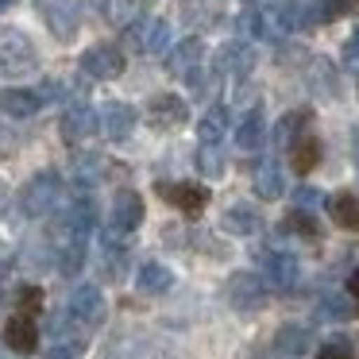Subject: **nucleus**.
Segmentation results:
<instances>
[{"label":"nucleus","mask_w":359,"mask_h":359,"mask_svg":"<svg viewBox=\"0 0 359 359\" xmlns=\"http://www.w3.org/2000/svg\"><path fill=\"white\" fill-rule=\"evenodd\" d=\"M355 39H359V32H355Z\"/></svg>","instance_id":"obj_49"},{"label":"nucleus","mask_w":359,"mask_h":359,"mask_svg":"<svg viewBox=\"0 0 359 359\" xmlns=\"http://www.w3.org/2000/svg\"><path fill=\"white\" fill-rule=\"evenodd\" d=\"M201 66H209V62H205V43L197 39V35L174 43V47L166 50V70H170L174 78H182V81H189Z\"/></svg>","instance_id":"obj_11"},{"label":"nucleus","mask_w":359,"mask_h":359,"mask_svg":"<svg viewBox=\"0 0 359 359\" xmlns=\"http://www.w3.org/2000/svg\"><path fill=\"white\" fill-rule=\"evenodd\" d=\"M39 66V55H35V43L27 39L20 27H0V78H24Z\"/></svg>","instance_id":"obj_2"},{"label":"nucleus","mask_w":359,"mask_h":359,"mask_svg":"<svg viewBox=\"0 0 359 359\" xmlns=\"http://www.w3.org/2000/svg\"><path fill=\"white\" fill-rule=\"evenodd\" d=\"M143 120L155 132H178L182 124H189V104L178 93H155L143 104Z\"/></svg>","instance_id":"obj_5"},{"label":"nucleus","mask_w":359,"mask_h":359,"mask_svg":"<svg viewBox=\"0 0 359 359\" xmlns=\"http://www.w3.org/2000/svg\"><path fill=\"white\" fill-rule=\"evenodd\" d=\"M328 217H332L340 228L355 232L359 228V197L355 194H336L332 201H328Z\"/></svg>","instance_id":"obj_30"},{"label":"nucleus","mask_w":359,"mask_h":359,"mask_svg":"<svg viewBox=\"0 0 359 359\" xmlns=\"http://www.w3.org/2000/svg\"><path fill=\"white\" fill-rule=\"evenodd\" d=\"M259 259H263V274H259V278H263L266 286L282 290V294L297 286V274H302L297 255H290V251H266V255H259Z\"/></svg>","instance_id":"obj_13"},{"label":"nucleus","mask_w":359,"mask_h":359,"mask_svg":"<svg viewBox=\"0 0 359 359\" xmlns=\"http://www.w3.org/2000/svg\"><path fill=\"white\" fill-rule=\"evenodd\" d=\"M282 232H297V236H317L320 224L309 209H290L286 220H282Z\"/></svg>","instance_id":"obj_35"},{"label":"nucleus","mask_w":359,"mask_h":359,"mask_svg":"<svg viewBox=\"0 0 359 359\" xmlns=\"http://www.w3.org/2000/svg\"><path fill=\"white\" fill-rule=\"evenodd\" d=\"M232 135H236V147H240V151H259V147H263V143H266V116H263V109L240 112V116H236Z\"/></svg>","instance_id":"obj_18"},{"label":"nucleus","mask_w":359,"mask_h":359,"mask_svg":"<svg viewBox=\"0 0 359 359\" xmlns=\"http://www.w3.org/2000/svg\"><path fill=\"white\" fill-rule=\"evenodd\" d=\"M39 16L47 20L58 43H70L78 32V4L74 0H39Z\"/></svg>","instance_id":"obj_14"},{"label":"nucleus","mask_w":359,"mask_h":359,"mask_svg":"<svg viewBox=\"0 0 359 359\" xmlns=\"http://www.w3.org/2000/svg\"><path fill=\"white\" fill-rule=\"evenodd\" d=\"M8 205H12V189H8V182L0 178V220L8 217Z\"/></svg>","instance_id":"obj_41"},{"label":"nucleus","mask_w":359,"mask_h":359,"mask_svg":"<svg viewBox=\"0 0 359 359\" xmlns=\"http://www.w3.org/2000/svg\"><path fill=\"white\" fill-rule=\"evenodd\" d=\"M255 194L263 197V201H278L282 194H286V174H282V163L274 155H266L263 163L255 166Z\"/></svg>","instance_id":"obj_21"},{"label":"nucleus","mask_w":359,"mask_h":359,"mask_svg":"<svg viewBox=\"0 0 359 359\" xmlns=\"http://www.w3.org/2000/svg\"><path fill=\"white\" fill-rule=\"evenodd\" d=\"M104 359H135V348H132V344H120V348H112Z\"/></svg>","instance_id":"obj_42"},{"label":"nucleus","mask_w":359,"mask_h":359,"mask_svg":"<svg viewBox=\"0 0 359 359\" xmlns=\"http://www.w3.org/2000/svg\"><path fill=\"white\" fill-rule=\"evenodd\" d=\"M243 4H251V8H255V4H266V0H243Z\"/></svg>","instance_id":"obj_46"},{"label":"nucleus","mask_w":359,"mask_h":359,"mask_svg":"<svg viewBox=\"0 0 359 359\" xmlns=\"http://www.w3.org/2000/svg\"><path fill=\"white\" fill-rule=\"evenodd\" d=\"M39 109H43L39 89H27V86H4V89H0V112H4V116L32 120Z\"/></svg>","instance_id":"obj_16"},{"label":"nucleus","mask_w":359,"mask_h":359,"mask_svg":"<svg viewBox=\"0 0 359 359\" xmlns=\"http://www.w3.org/2000/svg\"><path fill=\"white\" fill-rule=\"evenodd\" d=\"M66 313L74 317V325H81L89 332V328H97L104 320V313H109V305H104V294L97 286H89V282H81V286L70 290V302H66Z\"/></svg>","instance_id":"obj_7"},{"label":"nucleus","mask_w":359,"mask_h":359,"mask_svg":"<svg viewBox=\"0 0 359 359\" xmlns=\"http://www.w3.org/2000/svg\"><path fill=\"white\" fill-rule=\"evenodd\" d=\"M271 348L278 351V355H286V359L305 355V351L313 348V328H309V325H282Z\"/></svg>","instance_id":"obj_23"},{"label":"nucleus","mask_w":359,"mask_h":359,"mask_svg":"<svg viewBox=\"0 0 359 359\" xmlns=\"http://www.w3.org/2000/svg\"><path fill=\"white\" fill-rule=\"evenodd\" d=\"M158 197H163L166 205H174V209H182L186 217H197V212L209 205V189L201 186V182H158Z\"/></svg>","instance_id":"obj_9"},{"label":"nucleus","mask_w":359,"mask_h":359,"mask_svg":"<svg viewBox=\"0 0 359 359\" xmlns=\"http://www.w3.org/2000/svg\"><path fill=\"white\" fill-rule=\"evenodd\" d=\"M4 344H8L16 355H32V351L39 348V313L12 309L8 325H4Z\"/></svg>","instance_id":"obj_10"},{"label":"nucleus","mask_w":359,"mask_h":359,"mask_svg":"<svg viewBox=\"0 0 359 359\" xmlns=\"http://www.w3.org/2000/svg\"><path fill=\"white\" fill-rule=\"evenodd\" d=\"M189 89H194V97L197 101H212V97L220 93V74L212 70V66H201V70L194 74V78H189Z\"/></svg>","instance_id":"obj_32"},{"label":"nucleus","mask_w":359,"mask_h":359,"mask_svg":"<svg viewBox=\"0 0 359 359\" xmlns=\"http://www.w3.org/2000/svg\"><path fill=\"white\" fill-rule=\"evenodd\" d=\"M317 201H320V194H317V189H309V186H297V194H294V209H313Z\"/></svg>","instance_id":"obj_40"},{"label":"nucleus","mask_w":359,"mask_h":359,"mask_svg":"<svg viewBox=\"0 0 359 359\" xmlns=\"http://www.w3.org/2000/svg\"><path fill=\"white\" fill-rule=\"evenodd\" d=\"M55 266L66 274V278H78L81 266H86V255H89V240L86 236H58L55 240Z\"/></svg>","instance_id":"obj_17"},{"label":"nucleus","mask_w":359,"mask_h":359,"mask_svg":"<svg viewBox=\"0 0 359 359\" xmlns=\"http://www.w3.org/2000/svg\"><path fill=\"white\" fill-rule=\"evenodd\" d=\"M317 359H355V351H351V336H344V332L328 336V340L320 344Z\"/></svg>","instance_id":"obj_37"},{"label":"nucleus","mask_w":359,"mask_h":359,"mask_svg":"<svg viewBox=\"0 0 359 359\" xmlns=\"http://www.w3.org/2000/svg\"><path fill=\"white\" fill-rule=\"evenodd\" d=\"M340 62H344V70H348V74H355V78H359V39H355V35L340 47Z\"/></svg>","instance_id":"obj_38"},{"label":"nucleus","mask_w":359,"mask_h":359,"mask_svg":"<svg viewBox=\"0 0 359 359\" xmlns=\"http://www.w3.org/2000/svg\"><path fill=\"white\" fill-rule=\"evenodd\" d=\"M317 163H320V140L313 132H302L290 147V166H294V174H309Z\"/></svg>","instance_id":"obj_25"},{"label":"nucleus","mask_w":359,"mask_h":359,"mask_svg":"<svg viewBox=\"0 0 359 359\" xmlns=\"http://www.w3.org/2000/svg\"><path fill=\"white\" fill-rule=\"evenodd\" d=\"M305 86H309V93L317 97V101H336V97H340V70H336V62L313 58V62L305 66Z\"/></svg>","instance_id":"obj_15"},{"label":"nucleus","mask_w":359,"mask_h":359,"mask_svg":"<svg viewBox=\"0 0 359 359\" xmlns=\"http://www.w3.org/2000/svg\"><path fill=\"white\" fill-rule=\"evenodd\" d=\"M101 16L109 27L128 32V27L140 20V0H101Z\"/></svg>","instance_id":"obj_28"},{"label":"nucleus","mask_w":359,"mask_h":359,"mask_svg":"<svg viewBox=\"0 0 359 359\" xmlns=\"http://www.w3.org/2000/svg\"><path fill=\"white\" fill-rule=\"evenodd\" d=\"M58 201H62V178H58V170L32 174L16 194V205H20V212H24L27 220L50 217V212L58 209Z\"/></svg>","instance_id":"obj_1"},{"label":"nucleus","mask_w":359,"mask_h":359,"mask_svg":"<svg viewBox=\"0 0 359 359\" xmlns=\"http://www.w3.org/2000/svg\"><path fill=\"white\" fill-rule=\"evenodd\" d=\"M97 132H101V112L93 104H86V101L66 104V112H62V140L66 143H81Z\"/></svg>","instance_id":"obj_12"},{"label":"nucleus","mask_w":359,"mask_h":359,"mask_svg":"<svg viewBox=\"0 0 359 359\" xmlns=\"http://www.w3.org/2000/svg\"><path fill=\"white\" fill-rule=\"evenodd\" d=\"M62 89H66V86H62L58 78H47V81L39 86V101H43V104H47V101H62V97H66Z\"/></svg>","instance_id":"obj_39"},{"label":"nucleus","mask_w":359,"mask_h":359,"mask_svg":"<svg viewBox=\"0 0 359 359\" xmlns=\"http://www.w3.org/2000/svg\"><path fill=\"white\" fill-rule=\"evenodd\" d=\"M4 259H8V255H4V243H0V263H4Z\"/></svg>","instance_id":"obj_48"},{"label":"nucleus","mask_w":359,"mask_h":359,"mask_svg":"<svg viewBox=\"0 0 359 359\" xmlns=\"http://www.w3.org/2000/svg\"><path fill=\"white\" fill-rule=\"evenodd\" d=\"M135 109L132 104H124V101H109L101 109V132L109 135L112 143H120V140H128V135L135 132Z\"/></svg>","instance_id":"obj_19"},{"label":"nucleus","mask_w":359,"mask_h":359,"mask_svg":"<svg viewBox=\"0 0 359 359\" xmlns=\"http://www.w3.org/2000/svg\"><path fill=\"white\" fill-rule=\"evenodd\" d=\"M259 224H263V220H259V209H255V205H248V201L228 205L224 217H220V228H224L228 236H255Z\"/></svg>","instance_id":"obj_22"},{"label":"nucleus","mask_w":359,"mask_h":359,"mask_svg":"<svg viewBox=\"0 0 359 359\" xmlns=\"http://www.w3.org/2000/svg\"><path fill=\"white\" fill-rule=\"evenodd\" d=\"M12 147H16V135H0V158H12Z\"/></svg>","instance_id":"obj_43"},{"label":"nucleus","mask_w":359,"mask_h":359,"mask_svg":"<svg viewBox=\"0 0 359 359\" xmlns=\"http://www.w3.org/2000/svg\"><path fill=\"white\" fill-rule=\"evenodd\" d=\"M224 151H220V143H201V151H197V170L205 174V178H220L224 174Z\"/></svg>","instance_id":"obj_33"},{"label":"nucleus","mask_w":359,"mask_h":359,"mask_svg":"<svg viewBox=\"0 0 359 359\" xmlns=\"http://www.w3.org/2000/svg\"><path fill=\"white\" fill-rule=\"evenodd\" d=\"M170 286H174V274H170V266H163V263H143L140 271H135V290H140V294H166Z\"/></svg>","instance_id":"obj_26"},{"label":"nucleus","mask_w":359,"mask_h":359,"mask_svg":"<svg viewBox=\"0 0 359 359\" xmlns=\"http://www.w3.org/2000/svg\"><path fill=\"white\" fill-rule=\"evenodd\" d=\"M351 313H355V309H351V297L328 290V294L317 297V309H313V317H317V320H348Z\"/></svg>","instance_id":"obj_29"},{"label":"nucleus","mask_w":359,"mask_h":359,"mask_svg":"<svg viewBox=\"0 0 359 359\" xmlns=\"http://www.w3.org/2000/svg\"><path fill=\"white\" fill-rule=\"evenodd\" d=\"M236 39H263V8H248V12H240L236 16Z\"/></svg>","instance_id":"obj_34"},{"label":"nucleus","mask_w":359,"mask_h":359,"mask_svg":"<svg viewBox=\"0 0 359 359\" xmlns=\"http://www.w3.org/2000/svg\"><path fill=\"white\" fill-rule=\"evenodd\" d=\"M220 8H224V0H182V20L194 32H205L220 20Z\"/></svg>","instance_id":"obj_24"},{"label":"nucleus","mask_w":359,"mask_h":359,"mask_svg":"<svg viewBox=\"0 0 359 359\" xmlns=\"http://www.w3.org/2000/svg\"><path fill=\"white\" fill-rule=\"evenodd\" d=\"M355 174H359V132H355Z\"/></svg>","instance_id":"obj_45"},{"label":"nucleus","mask_w":359,"mask_h":359,"mask_svg":"<svg viewBox=\"0 0 359 359\" xmlns=\"http://www.w3.org/2000/svg\"><path fill=\"white\" fill-rule=\"evenodd\" d=\"M143 50H151V55H166V50H170V24H166V20H151L147 24Z\"/></svg>","instance_id":"obj_36"},{"label":"nucleus","mask_w":359,"mask_h":359,"mask_svg":"<svg viewBox=\"0 0 359 359\" xmlns=\"http://www.w3.org/2000/svg\"><path fill=\"white\" fill-rule=\"evenodd\" d=\"M78 66H81V74L93 78V81H112V78L124 74L128 58H124V50H120L116 43H93V47L81 50Z\"/></svg>","instance_id":"obj_3"},{"label":"nucleus","mask_w":359,"mask_h":359,"mask_svg":"<svg viewBox=\"0 0 359 359\" xmlns=\"http://www.w3.org/2000/svg\"><path fill=\"white\" fill-rule=\"evenodd\" d=\"M8 4H16V0H0V8H8Z\"/></svg>","instance_id":"obj_47"},{"label":"nucleus","mask_w":359,"mask_h":359,"mask_svg":"<svg viewBox=\"0 0 359 359\" xmlns=\"http://www.w3.org/2000/svg\"><path fill=\"white\" fill-rule=\"evenodd\" d=\"M224 297L236 313H255V309H263V302H266V282L259 278L255 271H236L224 286Z\"/></svg>","instance_id":"obj_6"},{"label":"nucleus","mask_w":359,"mask_h":359,"mask_svg":"<svg viewBox=\"0 0 359 359\" xmlns=\"http://www.w3.org/2000/svg\"><path fill=\"white\" fill-rule=\"evenodd\" d=\"M255 62H259V50L251 47V43H243V39H228V43H220L217 47V55H212V70L220 74V78H236V81H243L251 70H255Z\"/></svg>","instance_id":"obj_4"},{"label":"nucleus","mask_w":359,"mask_h":359,"mask_svg":"<svg viewBox=\"0 0 359 359\" xmlns=\"http://www.w3.org/2000/svg\"><path fill=\"white\" fill-rule=\"evenodd\" d=\"M348 290H351V297H359V271L348 274Z\"/></svg>","instance_id":"obj_44"},{"label":"nucleus","mask_w":359,"mask_h":359,"mask_svg":"<svg viewBox=\"0 0 359 359\" xmlns=\"http://www.w3.org/2000/svg\"><path fill=\"white\" fill-rule=\"evenodd\" d=\"M305 124H309V112H305V109L286 112V116H282L278 124H274V143L290 151V147H294V140H297V135H302V132H309Z\"/></svg>","instance_id":"obj_31"},{"label":"nucleus","mask_w":359,"mask_h":359,"mask_svg":"<svg viewBox=\"0 0 359 359\" xmlns=\"http://www.w3.org/2000/svg\"><path fill=\"white\" fill-rule=\"evenodd\" d=\"M140 224H143V197L135 189H116L112 205H109V224H104V232L132 236Z\"/></svg>","instance_id":"obj_8"},{"label":"nucleus","mask_w":359,"mask_h":359,"mask_svg":"<svg viewBox=\"0 0 359 359\" xmlns=\"http://www.w3.org/2000/svg\"><path fill=\"white\" fill-rule=\"evenodd\" d=\"M228 128H232V112H228L224 104H209V112H205L201 124H197V135H201V143H220Z\"/></svg>","instance_id":"obj_27"},{"label":"nucleus","mask_w":359,"mask_h":359,"mask_svg":"<svg viewBox=\"0 0 359 359\" xmlns=\"http://www.w3.org/2000/svg\"><path fill=\"white\" fill-rule=\"evenodd\" d=\"M89 348V332L81 325H70L66 332L50 336V344L43 348V359H81Z\"/></svg>","instance_id":"obj_20"}]
</instances>
